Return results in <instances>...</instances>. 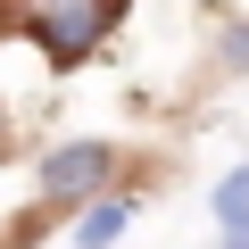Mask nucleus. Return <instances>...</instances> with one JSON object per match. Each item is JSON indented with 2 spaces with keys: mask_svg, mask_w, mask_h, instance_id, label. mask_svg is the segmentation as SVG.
<instances>
[{
  "mask_svg": "<svg viewBox=\"0 0 249 249\" xmlns=\"http://www.w3.org/2000/svg\"><path fill=\"white\" fill-rule=\"evenodd\" d=\"M116 17H124V0H34V42H42V58L50 67H83L108 34H116Z\"/></svg>",
  "mask_w": 249,
  "mask_h": 249,
  "instance_id": "obj_1",
  "label": "nucleus"
},
{
  "mask_svg": "<svg viewBox=\"0 0 249 249\" xmlns=\"http://www.w3.org/2000/svg\"><path fill=\"white\" fill-rule=\"evenodd\" d=\"M116 183V150L108 142H58V150H42V199L50 208H100V199H116L108 191Z\"/></svg>",
  "mask_w": 249,
  "mask_h": 249,
  "instance_id": "obj_2",
  "label": "nucleus"
},
{
  "mask_svg": "<svg viewBox=\"0 0 249 249\" xmlns=\"http://www.w3.org/2000/svg\"><path fill=\"white\" fill-rule=\"evenodd\" d=\"M216 232H224V249H249V166H232L216 183Z\"/></svg>",
  "mask_w": 249,
  "mask_h": 249,
  "instance_id": "obj_3",
  "label": "nucleus"
},
{
  "mask_svg": "<svg viewBox=\"0 0 249 249\" xmlns=\"http://www.w3.org/2000/svg\"><path fill=\"white\" fill-rule=\"evenodd\" d=\"M124 224H133V199H100V208H83V216H75V249H108Z\"/></svg>",
  "mask_w": 249,
  "mask_h": 249,
  "instance_id": "obj_4",
  "label": "nucleus"
},
{
  "mask_svg": "<svg viewBox=\"0 0 249 249\" xmlns=\"http://www.w3.org/2000/svg\"><path fill=\"white\" fill-rule=\"evenodd\" d=\"M216 58H224L232 75H249V17H232V25L216 34Z\"/></svg>",
  "mask_w": 249,
  "mask_h": 249,
  "instance_id": "obj_5",
  "label": "nucleus"
}]
</instances>
